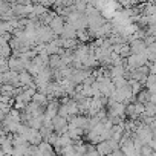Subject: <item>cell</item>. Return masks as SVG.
I'll list each match as a JSON object with an SVG mask.
<instances>
[{
    "mask_svg": "<svg viewBox=\"0 0 156 156\" xmlns=\"http://www.w3.org/2000/svg\"><path fill=\"white\" fill-rule=\"evenodd\" d=\"M141 141H142V144L144 145H147L154 136H153V129L150 127V126H144L142 122L139 124V127H138V130H136V133H135Z\"/></svg>",
    "mask_w": 156,
    "mask_h": 156,
    "instance_id": "cell-1",
    "label": "cell"
},
{
    "mask_svg": "<svg viewBox=\"0 0 156 156\" xmlns=\"http://www.w3.org/2000/svg\"><path fill=\"white\" fill-rule=\"evenodd\" d=\"M54 130L57 135H67L69 132V121L66 118H61V116H57L54 118Z\"/></svg>",
    "mask_w": 156,
    "mask_h": 156,
    "instance_id": "cell-2",
    "label": "cell"
},
{
    "mask_svg": "<svg viewBox=\"0 0 156 156\" xmlns=\"http://www.w3.org/2000/svg\"><path fill=\"white\" fill-rule=\"evenodd\" d=\"M60 106H61V101H60V100H52V101H49V104H48V107H46V113H44V116L49 118V119L57 118V116H58Z\"/></svg>",
    "mask_w": 156,
    "mask_h": 156,
    "instance_id": "cell-3",
    "label": "cell"
},
{
    "mask_svg": "<svg viewBox=\"0 0 156 156\" xmlns=\"http://www.w3.org/2000/svg\"><path fill=\"white\" fill-rule=\"evenodd\" d=\"M64 26H66V19H63V17H60V16H57V17L54 19V22L49 25V28L54 31V34H55L57 37H61Z\"/></svg>",
    "mask_w": 156,
    "mask_h": 156,
    "instance_id": "cell-4",
    "label": "cell"
},
{
    "mask_svg": "<svg viewBox=\"0 0 156 156\" xmlns=\"http://www.w3.org/2000/svg\"><path fill=\"white\" fill-rule=\"evenodd\" d=\"M19 83H20V87H31V86H35L34 84V76L28 72V70H23L20 72L19 75Z\"/></svg>",
    "mask_w": 156,
    "mask_h": 156,
    "instance_id": "cell-5",
    "label": "cell"
},
{
    "mask_svg": "<svg viewBox=\"0 0 156 156\" xmlns=\"http://www.w3.org/2000/svg\"><path fill=\"white\" fill-rule=\"evenodd\" d=\"M26 139H28V142H29L31 145H37V147L44 141V138L41 136L40 130H32V129L29 130V135H28V138H26Z\"/></svg>",
    "mask_w": 156,
    "mask_h": 156,
    "instance_id": "cell-6",
    "label": "cell"
},
{
    "mask_svg": "<svg viewBox=\"0 0 156 156\" xmlns=\"http://www.w3.org/2000/svg\"><path fill=\"white\" fill-rule=\"evenodd\" d=\"M130 49H132V55H139V54H145L147 51V44L144 40H136L130 44Z\"/></svg>",
    "mask_w": 156,
    "mask_h": 156,
    "instance_id": "cell-7",
    "label": "cell"
},
{
    "mask_svg": "<svg viewBox=\"0 0 156 156\" xmlns=\"http://www.w3.org/2000/svg\"><path fill=\"white\" fill-rule=\"evenodd\" d=\"M8 63H9V69L14 70V72H19V73H20V72L26 70L23 61H22L20 58H17V57H11V58L8 60Z\"/></svg>",
    "mask_w": 156,
    "mask_h": 156,
    "instance_id": "cell-8",
    "label": "cell"
},
{
    "mask_svg": "<svg viewBox=\"0 0 156 156\" xmlns=\"http://www.w3.org/2000/svg\"><path fill=\"white\" fill-rule=\"evenodd\" d=\"M84 135H86V132H84L83 129H78V127H75V126L69 124L67 136H69L72 141H73V139H81V138H84Z\"/></svg>",
    "mask_w": 156,
    "mask_h": 156,
    "instance_id": "cell-9",
    "label": "cell"
},
{
    "mask_svg": "<svg viewBox=\"0 0 156 156\" xmlns=\"http://www.w3.org/2000/svg\"><path fill=\"white\" fill-rule=\"evenodd\" d=\"M26 126H29V129L32 130H41L44 126V116H32V119Z\"/></svg>",
    "mask_w": 156,
    "mask_h": 156,
    "instance_id": "cell-10",
    "label": "cell"
},
{
    "mask_svg": "<svg viewBox=\"0 0 156 156\" xmlns=\"http://www.w3.org/2000/svg\"><path fill=\"white\" fill-rule=\"evenodd\" d=\"M97 151L101 154V156H107V154H112L113 150H112V145L109 141H103L97 145Z\"/></svg>",
    "mask_w": 156,
    "mask_h": 156,
    "instance_id": "cell-11",
    "label": "cell"
},
{
    "mask_svg": "<svg viewBox=\"0 0 156 156\" xmlns=\"http://www.w3.org/2000/svg\"><path fill=\"white\" fill-rule=\"evenodd\" d=\"M136 100H138V103H141V104H148V103H151V92L144 87V89L136 95Z\"/></svg>",
    "mask_w": 156,
    "mask_h": 156,
    "instance_id": "cell-12",
    "label": "cell"
},
{
    "mask_svg": "<svg viewBox=\"0 0 156 156\" xmlns=\"http://www.w3.org/2000/svg\"><path fill=\"white\" fill-rule=\"evenodd\" d=\"M61 38L63 40H69V38H76V31L73 29L72 25L66 23L64 29H63V34H61Z\"/></svg>",
    "mask_w": 156,
    "mask_h": 156,
    "instance_id": "cell-13",
    "label": "cell"
},
{
    "mask_svg": "<svg viewBox=\"0 0 156 156\" xmlns=\"http://www.w3.org/2000/svg\"><path fill=\"white\" fill-rule=\"evenodd\" d=\"M0 55H2V58H8V60L12 57V49H11L9 43L0 41Z\"/></svg>",
    "mask_w": 156,
    "mask_h": 156,
    "instance_id": "cell-14",
    "label": "cell"
},
{
    "mask_svg": "<svg viewBox=\"0 0 156 156\" xmlns=\"http://www.w3.org/2000/svg\"><path fill=\"white\" fill-rule=\"evenodd\" d=\"M32 103H35V104H38V106H43V107H48V104H49V98H48L44 94L37 92V94L34 95V98H32Z\"/></svg>",
    "mask_w": 156,
    "mask_h": 156,
    "instance_id": "cell-15",
    "label": "cell"
},
{
    "mask_svg": "<svg viewBox=\"0 0 156 156\" xmlns=\"http://www.w3.org/2000/svg\"><path fill=\"white\" fill-rule=\"evenodd\" d=\"M127 72L126 66H112L110 67V78L113 80V78H118V76H124Z\"/></svg>",
    "mask_w": 156,
    "mask_h": 156,
    "instance_id": "cell-16",
    "label": "cell"
},
{
    "mask_svg": "<svg viewBox=\"0 0 156 156\" xmlns=\"http://www.w3.org/2000/svg\"><path fill=\"white\" fill-rule=\"evenodd\" d=\"M126 116L132 121H139V115L136 113V109H135V104H129L126 107Z\"/></svg>",
    "mask_w": 156,
    "mask_h": 156,
    "instance_id": "cell-17",
    "label": "cell"
},
{
    "mask_svg": "<svg viewBox=\"0 0 156 156\" xmlns=\"http://www.w3.org/2000/svg\"><path fill=\"white\" fill-rule=\"evenodd\" d=\"M87 6H89V2H86V0H76V2H75V8H76V11H78V12H81V14L86 12Z\"/></svg>",
    "mask_w": 156,
    "mask_h": 156,
    "instance_id": "cell-18",
    "label": "cell"
},
{
    "mask_svg": "<svg viewBox=\"0 0 156 156\" xmlns=\"http://www.w3.org/2000/svg\"><path fill=\"white\" fill-rule=\"evenodd\" d=\"M130 55H132L130 44H122V46H121V49H119V57H121V58H124V60H127Z\"/></svg>",
    "mask_w": 156,
    "mask_h": 156,
    "instance_id": "cell-19",
    "label": "cell"
},
{
    "mask_svg": "<svg viewBox=\"0 0 156 156\" xmlns=\"http://www.w3.org/2000/svg\"><path fill=\"white\" fill-rule=\"evenodd\" d=\"M60 49H61V48H58L54 41H51L49 44H46V52L49 54V57H51V55H57V54L60 52Z\"/></svg>",
    "mask_w": 156,
    "mask_h": 156,
    "instance_id": "cell-20",
    "label": "cell"
},
{
    "mask_svg": "<svg viewBox=\"0 0 156 156\" xmlns=\"http://www.w3.org/2000/svg\"><path fill=\"white\" fill-rule=\"evenodd\" d=\"M14 92H16V87L11 86V84H2V95H9L14 98Z\"/></svg>",
    "mask_w": 156,
    "mask_h": 156,
    "instance_id": "cell-21",
    "label": "cell"
},
{
    "mask_svg": "<svg viewBox=\"0 0 156 156\" xmlns=\"http://www.w3.org/2000/svg\"><path fill=\"white\" fill-rule=\"evenodd\" d=\"M145 115L150 118H154L156 116V104H153V103L145 104Z\"/></svg>",
    "mask_w": 156,
    "mask_h": 156,
    "instance_id": "cell-22",
    "label": "cell"
},
{
    "mask_svg": "<svg viewBox=\"0 0 156 156\" xmlns=\"http://www.w3.org/2000/svg\"><path fill=\"white\" fill-rule=\"evenodd\" d=\"M38 150L41 151V153H49V151H55L54 150V147L48 142V141H43L40 145H38Z\"/></svg>",
    "mask_w": 156,
    "mask_h": 156,
    "instance_id": "cell-23",
    "label": "cell"
},
{
    "mask_svg": "<svg viewBox=\"0 0 156 156\" xmlns=\"http://www.w3.org/2000/svg\"><path fill=\"white\" fill-rule=\"evenodd\" d=\"M58 116H61V118H69V110H67V106L66 104H61L60 106V110H58Z\"/></svg>",
    "mask_w": 156,
    "mask_h": 156,
    "instance_id": "cell-24",
    "label": "cell"
},
{
    "mask_svg": "<svg viewBox=\"0 0 156 156\" xmlns=\"http://www.w3.org/2000/svg\"><path fill=\"white\" fill-rule=\"evenodd\" d=\"M147 145H148V147H150L153 151H156V138H153V139H151V141H150Z\"/></svg>",
    "mask_w": 156,
    "mask_h": 156,
    "instance_id": "cell-25",
    "label": "cell"
},
{
    "mask_svg": "<svg viewBox=\"0 0 156 156\" xmlns=\"http://www.w3.org/2000/svg\"><path fill=\"white\" fill-rule=\"evenodd\" d=\"M151 103H153V104H156V94H153V95H151Z\"/></svg>",
    "mask_w": 156,
    "mask_h": 156,
    "instance_id": "cell-26",
    "label": "cell"
},
{
    "mask_svg": "<svg viewBox=\"0 0 156 156\" xmlns=\"http://www.w3.org/2000/svg\"><path fill=\"white\" fill-rule=\"evenodd\" d=\"M151 129H156V116H154V122H153V126H151Z\"/></svg>",
    "mask_w": 156,
    "mask_h": 156,
    "instance_id": "cell-27",
    "label": "cell"
},
{
    "mask_svg": "<svg viewBox=\"0 0 156 156\" xmlns=\"http://www.w3.org/2000/svg\"><path fill=\"white\" fill-rule=\"evenodd\" d=\"M2 156H12V154H2Z\"/></svg>",
    "mask_w": 156,
    "mask_h": 156,
    "instance_id": "cell-28",
    "label": "cell"
},
{
    "mask_svg": "<svg viewBox=\"0 0 156 156\" xmlns=\"http://www.w3.org/2000/svg\"><path fill=\"white\" fill-rule=\"evenodd\" d=\"M107 156H112V154H107Z\"/></svg>",
    "mask_w": 156,
    "mask_h": 156,
    "instance_id": "cell-29",
    "label": "cell"
}]
</instances>
